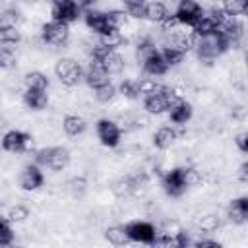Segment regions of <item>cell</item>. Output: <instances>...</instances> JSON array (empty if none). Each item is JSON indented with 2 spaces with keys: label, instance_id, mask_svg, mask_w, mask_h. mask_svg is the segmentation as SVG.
Here are the masks:
<instances>
[{
  "label": "cell",
  "instance_id": "44",
  "mask_svg": "<svg viewBox=\"0 0 248 248\" xmlns=\"http://www.w3.org/2000/svg\"><path fill=\"white\" fill-rule=\"evenodd\" d=\"M0 128H4V120L2 118H0Z\"/></svg>",
  "mask_w": 248,
  "mask_h": 248
},
{
  "label": "cell",
  "instance_id": "5",
  "mask_svg": "<svg viewBox=\"0 0 248 248\" xmlns=\"http://www.w3.org/2000/svg\"><path fill=\"white\" fill-rule=\"evenodd\" d=\"M41 37L46 45L50 46H64L70 39V27L68 23H62V21H56V19H50L48 23L43 25L41 29Z\"/></svg>",
  "mask_w": 248,
  "mask_h": 248
},
{
  "label": "cell",
  "instance_id": "39",
  "mask_svg": "<svg viewBox=\"0 0 248 248\" xmlns=\"http://www.w3.org/2000/svg\"><path fill=\"white\" fill-rule=\"evenodd\" d=\"M190 244H192V240H190V236H188L186 231H178V232H174V246L184 248V246H190Z\"/></svg>",
  "mask_w": 248,
  "mask_h": 248
},
{
  "label": "cell",
  "instance_id": "30",
  "mask_svg": "<svg viewBox=\"0 0 248 248\" xmlns=\"http://www.w3.org/2000/svg\"><path fill=\"white\" fill-rule=\"evenodd\" d=\"M124 8H126V14L130 17H136V19H141L143 14H145V4L147 0H122Z\"/></svg>",
  "mask_w": 248,
  "mask_h": 248
},
{
  "label": "cell",
  "instance_id": "9",
  "mask_svg": "<svg viewBox=\"0 0 248 248\" xmlns=\"http://www.w3.org/2000/svg\"><path fill=\"white\" fill-rule=\"evenodd\" d=\"M52 19L56 21H62V23H72L79 17L81 14V8L76 4V0H64V2H56L52 4Z\"/></svg>",
  "mask_w": 248,
  "mask_h": 248
},
{
  "label": "cell",
  "instance_id": "7",
  "mask_svg": "<svg viewBox=\"0 0 248 248\" xmlns=\"http://www.w3.org/2000/svg\"><path fill=\"white\" fill-rule=\"evenodd\" d=\"M97 138L101 140L103 145L107 147H116L120 143V138H122V128L114 122V120H108V118H101L97 122Z\"/></svg>",
  "mask_w": 248,
  "mask_h": 248
},
{
  "label": "cell",
  "instance_id": "3",
  "mask_svg": "<svg viewBox=\"0 0 248 248\" xmlns=\"http://www.w3.org/2000/svg\"><path fill=\"white\" fill-rule=\"evenodd\" d=\"M54 74L66 87H76L83 79V68L74 58H60L54 66Z\"/></svg>",
  "mask_w": 248,
  "mask_h": 248
},
{
  "label": "cell",
  "instance_id": "2",
  "mask_svg": "<svg viewBox=\"0 0 248 248\" xmlns=\"http://www.w3.org/2000/svg\"><path fill=\"white\" fill-rule=\"evenodd\" d=\"M35 163L52 170H62L70 163V153L64 147H43L35 153Z\"/></svg>",
  "mask_w": 248,
  "mask_h": 248
},
{
  "label": "cell",
  "instance_id": "31",
  "mask_svg": "<svg viewBox=\"0 0 248 248\" xmlns=\"http://www.w3.org/2000/svg\"><path fill=\"white\" fill-rule=\"evenodd\" d=\"M68 192H70L74 198H83L85 192H87V178H85V176H74V178L68 182Z\"/></svg>",
  "mask_w": 248,
  "mask_h": 248
},
{
  "label": "cell",
  "instance_id": "10",
  "mask_svg": "<svg viewBox=\"0 0 248 248\" xmlns=\"http://www.w3.org/2000/svg\"><path fill=\"white\" fill-rule=\"evenodd\" d=\"M45 184V174L39 169V165H27L19 174V186L27 192L39 190Z\"/></svg>",
  "mask_w": 248,
  "mask_h": 248
},
{
  "label": "cell",
  "instance_id": "19",
  "mask_svg": "<svg viewBox=\"0 0 248 248\" xmlns=\"http://www.w3.org/2000/svg\"><path fill=\"white\" fill-rule=\"evenodd\" d=\"M23 103L31 110H43L48 105V95L45 89H27L23 93Z\"/></svg>",
  "mask_w": 248,
  "mask_h": 248
},
{
  "label": "cell",
  "instance_id": "45",
  "mask_svg": "<svg viewBox=\"0 0 248 248\" xmlns=\"http://www.w3.org/2000/svg\"><path fill=\"white\" fill-rule=\"evenodd\" d=\"M170 2H172V4H178V2H182V0H170Z\"/></svg>",
  "mask_w": 248,
  "mask_h": 248
},
{
  "label": "cell",
  "instance_id": "13",
  "mask_svg": "<svg viewBox=\"0 0 248 248\" xmlns=\"http://www.w3.org/2000/svg\"><path fill=\"white\" fill-rule=\"evenodd\" d=\"M194 50H196V54H198L200 60H205V62L215 60V58L221 54V50H219V46H217L215 33L209 35V37H200V41H198V45H196Z\"/></svg>",
  "mask_w": 248,
  "mask_h": 248
},
{
  "label": "cell",
  "instance_id": "28",
  "mask_svg": "<svg viewBox=\"0 0 248 248\" xmlns=\"http://www.w3.org/2000/svg\"><path fill=\"white\" fill-rule=\"evenodd\" d=\"M112 192H114L118 198H128V196L136 194V188H134V180H132V176L118 178V180L112 184Z\"/></svg>",
  "mask_w": 248,
  "mask_h": 248
},
{
  "label": "cell",
  "instance_id": "36",
  "mask_svg": "<svg viewBox=\"0 0 248 248\" xmlns=\"http://www.w3.org/2000/svg\"><path fill=\"white\" fill-rule=\"evenodd\" d=\"M19 19H21V14L16 8H6L4 12H0V25H14V27H17Z\"/></svg>",
  "mask_w": 248,
  "mask_h": 248
},
{
  "label": "cell",
  "instance_id": "20",
  "mask_svg": "<svg viewBox=\"0 0 248 248\" xmlns=\"http://www.w3.org/2000/svg\"><path fill=\"white\" fill-rule=\"evenodd\" d=\"M176 140V132L172 126H161L155 134H153V145L157 149H169Z\"/></svg>",
  "mask_w": 248,
  "mask_h": 248
},
{
  "label": "cell",
  "instance_id": "21",
  "mask_svg": "<svg viewBox=\"0 0 248 248\" xmlns=\"http://www.w3.org/2000/svg\"><path fill=\"white\" fill-rule=\"evenodd\" d=\"M62 128H64V132H66L68 136H79V134L85 132L87 124H85V120H83L81 116H78V114H66L64 120H62Z\"/></svg>",
  "mask_w": 248,
  "mask_h": 248
},
{
  "label": "cell",
  "instance_id": "1",
  "mask_svg": "<svg viewBox=\"0 0 248 248\" xmlns=\"http://www.w3.org/2000/svg\"><path fill=\"white\" fill-rule=\"evenodd\" d=\"M161 186L170 198H180L190 188L188 167H176V169H170L169 172H165L161 178Z\"/></svg>",
  "mask_w": 248,
  "mask_h": 248
},
{
  "label": "cell",
  "instance_id": "29",
  "mask_svg": "<svg viewBox=\"0 0 248 248\" xmlns=\"http://www.w3.org/2000/svg\"><path fill=\"white\" fill-rule=\"evenodd\" d=\"M120 93L126 99H138L140 97V79L134 78H126L120 81Z\"/></svg>",
  "mask_w": 248,
  "mask_h": 248
},
{
  "label": "cell",
  "instance_id": "16",
  "mask_svg": "<svg viewBox=\"0 0 248 248\" xmlns=\"http://www.w3.org/2000/svg\"><path fill=\"white\" fill-rule=\"evenodd\" d=\"M167 112H169V120L172 124H186L192 118V112L194 110H192V105L190 103H186L184 99H180L174 105H170Z\"/></svg>",
  "mask_w": 248,
  "mask_h": 248
},
{
  "label": "cell",
  "instance_id": "14",
  "mask_svg": "<svg viewBox=\"0 0 248 248\" xmlns=\"http://www.w3.org/2000/svg\"><path fill=\"white\" fill-rule=\"evenodd\" d=\"M91 62H97L108 76L110 74H120L122 68H124V58L120 56L118 50H112V48H108L99 60H91Z\"/></svg>",
  "mask_w": 248,
  "mask_h": 248
},
{
  "label": "cell",
  "instance_id": "4",
  "mask_svg": "<svg viewBox=\"0 0 248 248\" xmlns=\"http://www.w3.org/2000/svg\"><path fill=\"white\" fill-rule=\"evenodd\" d=\"M2 149L10 153H29L33 149V138L21 130H8L2 136Z\"/></svg>",
  "mask_w": 248,
  "mask_h": 248
},
{
  "label": "cell",
  "instance_id": "37",
  "mask_svg": "<svg viewBox=\"0 0 248 248\" xmlns=\"http://www.w3.org/2000/svg\"><path fill=\"white\" fill-rule=\"evenodd\" d=\"M27 217H29V209H27L25 205H21V203H16V205L10 207V211H8L10 223H21V221H25Z\"/></svg>",
  "mask_w": 248,
  "mask_h": 248
},
{
  "label": "cell",
  "instance_id": "25",
  "mask_svg": "<svg viewBox=\"0 0 248 248\" xmlns=\"http://www.w3.org/2000/svg\"><path fill=\"white\" fill-rule=\"evenodd\" d=\"M159 52H161V56H163V60L167 62V66H169V68H170V66L180 64V62L184 60V56H186V52H184V50H180V48H176V46H172V45L163 46Z\"/></svg>",
  "mask_w": 248,
  "mask_h": 248
},
{
  "label": "cell",
  "instance_id": "26",
  "mask_svg": "<svg viewBox=\"0 0 248 248\" xmlns=\"http://www.w3.org/2000/svg\"><path fill=\"white\" fill-rule=\"evenodd\" d=\"M21 41V33L17 27L14 25H0V45L4 46H12L17 45Z\"/></svg>",
  "mask_w": 248,
  "mask_h": 248
},
{
  "label": "cell",
  "instance_id": "35",
  "mask_svg": "<svg viewBox=\"0 0 248 248\" xmlns=\"http://www.w3.org/2000/svg\"><path fill=\"white\" fill-rule=\"evenodd\" d=\"M16 62H17L16 52L10 46H0V70H12Z\"/></svg>",
  "mask_w": 248,
  "mask_h": 248
},
{
  "label": "cell",
  "instance_id": "43",
  "mask_svg": "<svg viewBox=\"0 0 248 248\" xmlns=\"http://www.w3.org/2000/svg\"><path fill=\"white\" fill-rule=\"evenodd\" d=\"M95 2H97V0H76V4H78L81 10H83V8L87 10V8H89V6H93Z\"/></svg>",
  "mask_w": 248,
  "mask_h": 248
},
{
  "label": "cell",
  "instance_id": "24",
  "mask_svg": "<svg viewBox=\"0 0 248 248\" xmlns=\"http://www.w3.org/2000/svg\"><path fill=\"white\" fill-rule=\"evenodd\" d=\"M105 238L112 244V246H126V244H130L132 240H130V236H128V232H126V229L124 227H108L107 231H105Z\"/></svg>",
  "mask_w": 248,
  "mask_h": 248
},
{
  "label": "cell",
  "instance_id": "38",
  "mask_svg": "<svg viewBox=\"0 0 248 248\" xmlns=\"http://www.w3.org/2000/svg\"><path fill=\"white\" fill-rule=\"evenodd\" d=\"M219 219L215 217V215H205V217H202L200 219V229L203 231V232H213V231H217L219 229Z\"/></svg>",
  "mask_w": 248,
  "mask_h": 248
},
{
  "label": "cell",
  "instance_id": "34",
  "mask_svg": "<svg viewBox=\"0 0 248 248\" xmlns=\"http://www.w3.org/2000/svg\"><path fill=\"white\" fill-rule=\"evenodd\" d=\"M14 242V231L8 217L0 215V246H10Z\"/></svg>",
  "mask_w": 248,
  "mask_h": 248
},
{
  "label": "cell",
  "instance_id": "6",
  "mask_svg": "<svg viewBox=\"0 0 248 248\" xmlns=\"http://www.w3.org/2000/svg\"><path fill=\"white\" fill-rule=\"evenodd\" d=\"M202 14H203V8L198 0H182L176 4V10H174V17L186 27H194V23L202 17Z\"/></svg>",
  "mask_w": 248,
  "mask_h": 248
},
{
  "label": "cell",
  "instance_id": "22",
  "mask_svg": "<svg viewBox=\"0 0 248 248\" xmlns=\"http://www.w3.org/2000/svg\"><path fill=\"white\" fill-rule=\"evenodd\" d=\"M99 43L105 45V46H108V48H112V50H116L124 43V33H122V29L110 27L108 31H105V33L99 35Z\"/></svg>",
  "mask_w": 248,
  "mask_h": 248
},
{
  "label": "cell",
  "instance_id": "27",
  "mask_svg": "<svg viewBox=\"0 0 248 248\" xmlns=\"http://www.w3.org/2000/svg\"><path fill=\"white\" fill-rule=\"evenodd\" d=\"M246 8H248V0H221V10L227 16L240 17L246 14Z\"/></svg>",
  "mask_w": 248,
  "mask_h": 248
},
{
  "label": "cell",
  "instance_id": "8",
  "mask_svg": "<svg viewBox=\"0 0 248 248\" xmlns=\"http://www.w3.org/2000/svg\"><path fill=\"white\" fill-rule=\"evenodd\" d=\"M128 236L132 242H140V244H153L155 238V227L147 221H132L128 225H124Z\"/></svg>",
  "mask_w": 248,
  "mask_h": 248
},
{
  "label": "cell",
  "instance_id": "40",
  "mask_svg": "<svg viewBox=\"0 0 248 248\" xmlns=\"http://www.w3.org/2000/svg\"><path fill=\"white\" fill-rule=\"evenodd\" d=\"M234 143H236V147H238L242 153H246V151H248V136H246V132L236 134V136H234Z\"/></svg>",
  "mask_w": 248,
  "mask_h": 248
},
{
  "label": "cell",
  "instance_id": "23",
  "mask_svg": "<svg viewBox=\"0 0 248 248\" xmlns=\"http://www.w3.org/2000/svg\"><path fill=\"white\" fill-rule=\"evenodd\" d=\"M23 83H25V87L27 89H48V85H50V81H48V78H46V74H43V72H37V70H33V72H27L25 74V78H23Z\"/></svg>",
  "mask_w": 248,
  "mask_h": 248
},
{
  "label": "cell",
  "instance_id": "17",
  "mask_svg": "<svg viewBox=\"0 0 248 248\" xmlns=\"http://www.w3.org/2000/svg\"><path fill=\"white\" fill-rule=\"evenodd\" d=\"M227 215L229 219L234 223V225H242L246 223L248 219V198H236L229 203V209H227Z\"/></svg>",
  "mask_w": 248,
  "mask_h": 248
},
{
  "label": "cell",
  "instance_id": "42",
  "mask_svg": "<svg viewBox=\"0 0 248 248\" xmlns=\"http://www.w3.org/2000/svg\"><path fill=\"white\" fill-rule=\"evenodd\" d=\"M240 180H242V182L248 180V165H246V163L240 165Z\"/></svg>",
  "mask_w": 248,
  "mask_h": 248
},
{
  "label": "cell",
  "instance_id": "32",
  "mask_svg": "<svg viewBox=\"0 0 248 248\" xmlns=\"http://www.w3.org/2000/svg\"><path fill=\"white\" fill-rule=\"evenodd\" d=\"M107 16H108L110 27H114V29H124L128 25L130 16L126 14V10H110V12H107Z\"/></svg>",
  "mask_w": 248,
  "mask_h": 248
},
{
  "label": "cell",
  "instance_id": "33",
  "mask_svg": "<svg viewBox=\"0 0 248 248\" xmlns=\"http://www.w3.org/2000/svg\"><path fill=\"white\" fill-rule=\"evenodd\" d=\"M93 91H95V99H97L99 103H108V101H112L114 95H116V87H114V83H110V81L103 83L101 87H97V89H93Z\"/></svg>",
  "mask_w": 248,
  "mask_h": 248
},
{
  "label": "cell",
  "instance_id": "15",
  "mask_svg": "<svg viewBox=\"0 0 248 248\" xmlns=\"http://www.w3.org/2000/svg\"><path fill=\"white\" fill-rule=\"evenodd\" d=\"M83 81H85L91 89H97V87H101L103 83L108 81V74H107L97 62H89L87 70H83Z\"/></svg>",
  "mask_w": 248,
  "mask_h": 248
},
{
  "label": "cell",
  "instance_id": "11",
  "mask_svg": "<svg viewBox=\"0 0 248 248\" xmlns=\"http://www.w3.org/2000/svg\"><path fill=\"white\" fill-rule=\"evenodd\" d=\"M141 64H143V72L151 78H159V76H165L169 72V66L167 62L163 60L161 52L155 48L151 52H147L143 58H141Z\"/></svg>",
  "mask_w": 248,
  "mask_h": 248
},
{
  "label": "cell",
  "instance_id": "18",
  "mask_svg": "<svg viewBox=\"0 0 248 248\" xmlns=\"http://www.w3.org/2000/svg\"><path fill=\"white\" fill-rule=\"evenodd\" d=\"M169 16H170V12H169V8H167V4H165V2L151 0V2H147V4H145V14H143V17H145V19H149V21H153V23H159V25H161Z\"/></svg>",
  "mask_w": 248,
  "mask_h": 248
},
{
  "label": "cell",
  "instance_id": "41",
  "mask_svg": "<svg viewBox=\"0 0 248 248\" xmlns=\"http://www.w3.org/2000/svg\"><path fill=\"white\" fill-rule=\"evenodd\" d=\"M192 244H194V246H200V248H207V246L219 248V242H217V240H211V238H200V240H194Z\"/></svg>",
  "mask_w": 248,
  "mask_h": 248
},
{
  "label": "cell",
  "instance_id": "12",
  "mask_svg": "<svg viewBox=\"0 0 248 248\" xmlns=\"http://www.w3.org/2000/svg\"><path fill=\"white\" fill-rule=\"evenodd\" d=\"M83 19H85V25H87L93 33H97V35H101V33H105V31H108V29H110V23H108V16H107V12L87 8V10H85V14H83Z\"/></svg>",
  "mask_w": 248,
  "mask_h": 248
}]
</instances>
